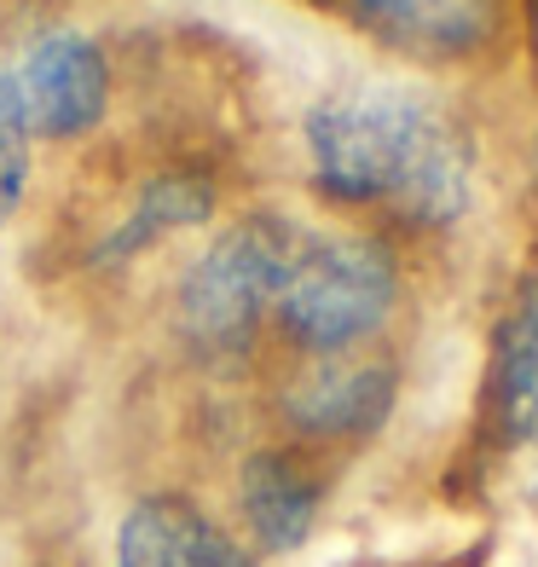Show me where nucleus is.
I'll return each mask as SVG.
<instances>
[{
	"instance_id": "obj_1",
	"label": "nucleus",
	"mask_w": 538,
	"mask_h": 567,
	"mask_svg": "<svg viewBox=\"0 0 538 567\" xmlns=\"http://www.w3.org/2000/svg\"><path fill=\"white\" fill-rule=\"evenodd\" d=\"M313 192L348 209H394L412 226H452L475 203V140L446 105L359 82L307 111Z\"/></svg>"
},
{
	"instance_id": "obj_2",
	"label": "nucleus",
	"mask_w": 538,
	"mask_h": 567,
	"mask_svg": "<svg viewBox=\"0 0 538 567\" xmlns=\"http://www.w3.org/2000/svg\"><path fill=\"white\" fill-rule=\"evenodd\" d=\"M301 231L272 215L255 209L232 220L220 238L197 255V267L179 278V337H186L203 359H232L255 342L261 319L272 313L284 272L296 261Z\"/></svg>"
},
{
	"instance_id": "obj_3",
	"label": "nucleus",
	"mask_w": 538,
	"mask_h": 567,
	"mask_svg": "<svg viewBox=\"0 0 538 567\" xmlns=\"http://www.w3.org/2000/svg\"><path fill=\"white\" fill-rule=\"evenodd\" d=\"M400 272L376 238H301L272 313L307 353H348L394 313Z\"/></svg>"
},
{
	"instance_id": "obj_4",
	"label": "nucleus",
	"mask_w": 538,
	"mask_h": 567,
	"mask_svg": "<svg viewBox=\"0 0 538 567\" xmlns=\"http://www.w3.org/2000/svg\"><path fill=\"white\" fill-rule=\"evenodd\" d=\"M330 7L412 64H469L504 41L516 0H330Z\"/></svg>"
},
{
	"instance_id": "obj_5",
	"label": "nucleus",
	"mask_w": 538,
	"mask_h": 567,
	"mask_svg": "<svg viewBox=\"0 0 538 567\" xmlns=\"http://www.w3.org/2000/svg\"><path fill=\"white\" fill-rule=\"evenodd\" d=\"M12 82H18L23 116H30V134H46V140L87 134L111 99L105 53L82 30H41L23 47V64Z\"/></svg>"
},
{
	"instance_id": "obj_6",
	"label": "nucleus",
	"mask_w": 538,
	"mask_h": 567,
	"mask_svg": "<svg viewBox=\"0 0 538 567\" xmlns=\"http://www.w3.org/2000/svg\"><path fill=\"white\" fill-rule=\"evenodd\" d=\"M394 394H400L394 365L330 353L307 377L290 382L284 417L301 434H313V441H359V434H376L382 423H389Z\"/></svg>"
},
{
	"instance_id": "obj_7",
	"label": "nucleus",
	"mask_w": 538,
	"mask_h": 567,
	"mask_svg": "<svg viewBox=\"0 0 538 567\" xmlns=\"http://www.w3.org/2000/svg\"><path fill=\"white\" fill-rule=\"evenodd\" d=\"M116 567H261V561L192 498L157 493L122 515Z\"/></svg>"
},
{
	"instance_id": "obj_8",
	"label": "nucleus",
	"mask_w": 538,
	"mask_h": 567,
	"mask_svg": "<svg viewBox=\"0 0 538 567\" xmlns=\"http://www.w3.org/2000/svg\"><path fill=\"white\" fill-rule=\"evenodd\" d=\"M238 504L261 550H296L319 527L324 486L296 452H255L238 475Z\"/></svg>"
},
{
	"instance_id": "obj_9",
	"label": "nucleus",
	"mask_w": 538,
	"mask_h": 567,
	"mask_svg": "<svg viewBox=\"0 0 538 567\" xmlns=\"http://www.w3.org/2000/svg\"><path fill=\"white\" fill-rule=\"evenodd\" d=\"M498 417L516 441L538 446V267L527 272V284L516 290L498 330Z\"/></svg>"
},
{
	"instance_id": "obj_10",
	"label": "nucleus",
	"mask_w": 538,
	"mask_h": 567,
	"mask_svg": "<svg viewBox=\"0 0 538 567\" xmlns=\"http://www.w3.org/2000/svg\"><path fill=\"white\" fill-rule=\"evenodd\" d=\"M215 209V186L203 174H157L151 186L139 192V203L122 215V226L111 231L105 244H99L93 261L99 267H116V261H134V255H145L157 238H168V231H186V226H203Z\"/></svg>"
},
{
	"instance_id": "obj_11",
	"label": "nucleus",
	"mask_w": 538,
	"mask_h": 567,
	"mask_svg": "<svg viewBox=\"0 0 538 567\" xmlns=\"http://www.w3.org/2000/svg\"><path fill=\"white\" fill-rule=\"evenodd\" d=\"M23 186H30V116L18 105L12 70H0V226L18 215Z\"/></svg>"
}]
</instances>
